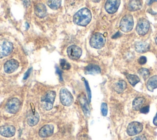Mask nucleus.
<instances>
[{"label": "nucleus", "instance_id": "obj_6", "mask_svg": "<svg viewBox=\"0 0 157 140\" xmlns=\"http://www.w3.org/2000/svg\"><path fill=\"white\" fill-rule=\"evenodd\" d=\"M13 49L12 42L7 40L0 41V58L10 55Z\"/></svg>", "mask_w": 157, "mask_h": 140}, {"label": "nucleus", "instance_id": "obj_2", "mask_svg": "<svg viewBox=\"0 0 157 140\" xmlns=\"http://www.w3.org/2000/svg\"><path fill=\"white\" fill-rule=\"evenodd\" d=\"M56 93L54 91H48L41 98V107L45 111H50L52 109Z\"/></svg>", "mask_w": 157, "mask_h": 140}, {"label": "nucleus", "instance_id": "obj_18", "mask_svg": "<svg viewBox=\"0 0 157 140\" xmlns=\"http://www.w3.org/2000/svg\"><path fill=\"white\" fill-rule=\"evenodd\" d=\"M150 49L149 44L145 41H139L136 43L135 49L139 53H144L147 52Z\"/></svg>", "mask_w": 157, "mask_h": 140}, {"label": "nucleus", "instance_id": "obj_7", "mask_svg": "<svg viewBox=\"0 0 157 140\" xmlns=\"http://www.w3.org/2000/svg\"><path fill=\"white\" fill-rule=\"evenodd\" d=\"M20 101L18 98H11L7 101L6 105V110L10 114H15L18 111L20 107Z\"/></svg>", "mask_w": 157, "mask_h": 140}, {"label": "nucleus", "instance_id": "obj_34", "mask_svg": "<svg viewBox=\"0 0 157 140\" xmlns=\"http://www.w3.org/2000/svg\"><path fill=\"white\" fill-rule=\"evenodd\" d=\"M23 2V4L25 6H28L29 5V3H30V1L29 0H22Z\"/></svg>", "mask_w": 157, "mask_h": 140}, {"label": "nucleus", "instance_id": "obj_31", "mask_svg": "<svg viewBox=\"0 0 157 140\" xmlns=\"http://www.w3.org/2000/svg\"><path fill=\"white\" fill-rule=\"evenodd\" d=\"M139 63L140 64H144L147 62V58L144 56H142L139 59Z\"/></svg>", "mask_w": 157, "mask_h": 140}, {"label": "nucleus", "instance_id": "obj_38", "mask_svg": "<svg viewBox=\"0 0 157 140\" xmlns=\"http://www.w3.org/2000/svg\"><path fill=\"white\" fill-rule=\"evenodd\" d=\"M56 72L59 75V77H60V79H61V72H60V70L58 69V68H56Z\"/></svg>", "mask_w": 157, "mask_h": 140}, {"label": "nucleus", "instance_id": "obj_30", "mask_svg": "<svg viewBox=\"0 0 157 140\" xmlns=\"http://www.w3.org/2000/svg\"><path fill=\"white\" fill-rule=\"evenodd\" d=\"M149 109H150V107L149 106H145L144 107H142L140 111V112L141 113H143V114H147L148 112H149Z\"/></svg>", "mask_w": 157, "mask_h": 140}, {"label": "nucleus", "instance_id": "obj_5", "mask_svg": "<svg viewBox=\"0 0 157 140\" xmlns=\"http://www.w3.org/2000/svg\"><path fill=\"white\" fill-rule=\"evenodd\" d=\"M59 98L61 103L65 106H70L74 101V98L72 94L66 88H62L60 90Z\"/></svg>", "mask_w": 157, "mask_h": 140}, {"label": "nucleus", "instance_id": "obj_17", "mask_svg": "<svg viewBox=\"0 0 157 140\" xmlns=\"http://www.w3.org/2000/svg\"><path fill=\"white\" fill-rule=\"evenodd\" d=\"M35 14L40 17L44 18L47 15V9L44 4L42 3H37L34 6Z\"/></svg>", "mask_w": 157, "mask_h": 140}, {"label": "nucleus", "instance_id": "obj_9", "mask_svg": "<svg viewBox=\"0 0 157 140\" xmlns=\"http://www.w3.org/2000/svg\"><path fill=\"white\" fill-rule=\"evenodd\" d=\"M143 129V125L137 122H131L127 127V133L129 136H134L140 133Z\"/></svg>", "mask_w": 157, "mask_h": 140}, {"label": "nucleus", "instance_id": "obj_21", "mask_svg": "<svg viewBox=\"0 0 157 140\" xmlns=\"http://www.w3.org/2000/svg\"><path fill=\"white\" fill-rule=\"evenodd\" d=\"M147 88L150 91H153L157 88V76H153L149 78L147 83Z\"/></svg>", "mask_w": 157, "mask_h": 140}, {"label": "nucleus", "instance_id": "obj_12", "mask_svg": "<svg viewBox=\"0 0 157 140\" xmlns=\"http://www.w3.org/2000/svg\"><path fill=\"white\" fill-rule=\"evenodd\" d=\"M18 62L14 59H11L6 61L4 65V69L6 73L10 74L13 72L18 68Z\"/></svg>", "mask_w": 157, "mask_h": 140}, {"label": "nucleus", "instance_id": "obj_16", "mask_svg": "<svg viewBox=\"0 0 157 140\" xmlns=\"http://www.w3.org/2000/svg\"><path fill=\"white\" fill-rule=\"evenodd\" d=\"M39 120V115L37 112H35L33 111V112H29L28 114L27 118H26V122L27 123L31 126H35Z\"/></svg>", "mask_w": 157, "mask_h": 140}, {"label": "nucleus", "instance_id": "obj_29", "mask_svg": "<svg viewBox=\"0 0 157 140\" xmlns=\"http://www.w3.org/2000/svg\"><path fill=\"white\" fill-rule=\"evenodd\" d=\"M85 83L86 89L87 93H88V101L90 102V101H91V91H90V87H89V85H88V82L85 80Z\"/></svg>", "mask_w": 157, "mask_h": 140}, {"label": "nucleus", "instance_id": "obj_3", "mask_svg": "<svg viewBox=\"0 0 157 140\" xmlns=\"http://www.w3.org/2000/svg\"><path fill=\"white\" fill-rule=\"evenodd\" d=\"M134 25L133 17L131 15L128 14L124 15L120 22V28L125 33L129 32L132 30Z\"/></svg>", "mask_w": 157, "mask_h": 140}, {"label": "nucleus", "instance_id": "obj_37", "mask_svg": "<svg viewBox=\"0 0 157 140\" xmlns=\"http://www.w3.org/2000/svg\"><path fill=\"white\" fill-rule=\"evenodd\" d=\"M154 2H157V0H148L147 3L148 5H150V4H151Z\"/></svg>", "mask_w": 157, "mask_h": 140}, {"label": "nucleus", "instance_id": "obj_24", "mask_svg": "<svg viewBox=\"0 0 157 140\" xmlns=\"http://www.w3.org/2000/svg\"><path fill=\"white\" fill-rule=\"evenodd\" d=\"M47 5L52 9L56 10L60 7L61 0H47Z\"/></svg>", "mask_w": 157, "mask_h": 140}, {"label": "nucleus", "instance_id": "obj_25", "mask_svg": "<svg viewBox=\"0 0 157 140\" xmlns=\"http://www.w3.org/2000/svg\"><path fill=\"white\" fill-rule=\"evenodd\" d=\"M126 76V78H127L128 82L132 86H135L140 81L139 77L136 75L127 74Z\"/></svg>", "mask_w": 157, "mask_h": 140}, {"label": "nucleus", "instance_id": "obj_15", "mask_svg": "<svg viewBox=\"0 0 157 140\" xmlns=\"http://www.w3.org/2000/svg\"><path fill=\"white\" fill-rule=\"evenodd\" d=\"M54 126L53 125L47 124L43 126L39 131V134L41 138H47L53 134Z\"/></svg>", "mask_w": 157, "mask_h": 140}, {"label": "nucleus", "instance_id": "obj_22", "mask_svg": "<svg viewBox=\"0 0 157 140\" xmlns=\"http://www.w3.org/2000/svg\"><path fill=\"white\" fill-rule=\"evenodd\" d=\"M126 87H127L126 82L124 80H120L114 85L113 89L116 92L120 93L126 88Z\"/></svg>", "mask_w": 157, "mask_h": 140}, {"label": "nucleus", "instance_id": "obj_28", "mask_svg": "<svg viewBox=\"0 0 157 140\" xmlns=\"http://www.w3.org/2000/svg\"><path fill=\"white\" fill-rule=\"evenodd\" d=\"M101 113L102 114L103 116H106L108 112V107H107V105L106 103H103L101 104Z\"/></svg>", "mask_w": 157, "mask_h": 140}, {"label": "nucleus", "instance_id": "obj_39", "mask_svg": "<svg viewBox=\"0 0 157 140\" xmlns=\"http://www.w3.org/2000/svg\"><path fill=\"white\" fill-rule=\"evenodd\" d=\"M155 42H156V44H157V37H156V39H155Z\"/></svg>", "mask_w": 157, "mask_h": 140}, {"label": "nucleus", "instance_id": "obj_20", "mask_svg": "<svg viewBox=\"0 0 157 140\" xmlns=\"http://www.w3.org/2000/svg\"><path fill=\"white\" fill-rule=\"evenodd\" d=\"M101 72V69L98 65L90 64L85 68V73L86 74H97Z\"/></svg>", "mask_w": 157, "mask_h": 140}, {"label": "nucleus", "instance_id": "obj_23", "mask_svg": "<svg viewBox=\"0 0 157 140\" xmlns=\"http://www.w3.org/2000/svg\"><path fill=\"white\" fill-rule=\"evenodd\" d=\"M144 98L142 97L136 98L132 102V107L136 111H139L142 107V105L144 103Z\"/></svg>", "mask_w": 157, "mask_h": 140}, {"label": "nucleus", "instance_id": "obj_10", "mask_svg": "<svg viewBox=\"0 0 157 140\" xmlns=\"http://www.w3.org/2000/svg\"><path fill=\"white\" fill-rule=\"evenodd\" d=\"M67 53L68 56L72 60L78 59L82 53V50L81 48L75 45H70L67 49Z\"/></svg>", "mask_w": 157, "mask_h": 140}, {"label": "nucleus", "instance_id": "obj_1", "mask_svg": "<svg viewBox=\"0 0 157 140\" xmlns=\"http://www.w3.org/2000/svg\"><path fill=\"white\" fill-rule=\"evenodd\" d=\"M91 20V13L87 8H82L77 11L73 17L75 24L80 26H86Z\"/></svg>", "mask_w": 157, "mask_h": 140}, {"label": "nucleus", "instance_id": "obj_27", "mask_svg": "<svg viewBox=\"0 0 157 140\" xmlns=\"http://www.w3.org/2000/svg\"><path fill=\"white\" fill-rule=\"evenodd\" d=\"M60 66H61V68L64 70L69 69L71 68L70 64L66 60H65L64 59H62L60 60Z\"/></svg>", "mask_w": 157, "mask_h": 140}, {"label": "nucleus", "instance_id": "obj_26", "mask_svg": "<svg viewBox=\"0 0 157 140\" xmlns=\"http://www.w3.org/2000/svg\"><path fill=\"white\" fill-rule=\"evenodd\" d=\"M138 72L144 78V80L147 79L149 77V75H150V72H149L148 69H147L146 68H144L139 69L138 71Z\"/></svg>", "mask_w": 157, "mask_h": 140}, {"label": "nucleus", "instance_id": "obj_13", "mask_svg": "<svg viewBox=\"0 0 157 140\" xmlns=\"http://www.w3.org/2000/svg\"><path fill=\"white\" fill-rule=\"evenodd\" d=\"M15 128L12 125H3L0 126V134L6 138H10L15 133Z\"/></svg>", "mask_w": 157, "mask_h": 140}, {"label": "nucleus", "instance_id": "obj_36", "mask_svg": "<svg viewBox=\"0 0 157 140\" xmlns=\"http://www.w3.org/2000/svg\"><path fill=\"white\" fill-rule=\"evenodd\" d=\"M120 32H117L113 36H112V38H113V39H115V38H117V37H120Z\"/></svg>", "mask_w": 157, "mask_h": 140}, {"label": "nucleus", "instance_id": "obj_14", "mask_svg": "<svg viewBox=\"0 0 157 140\" xmlns=\"http://www.w3.org/2000/svg\"><path fill=\"white\" fill-rule=\"evenodd\" d=\"M78 100L80 103V104L82 107V109L83 110V112L84 114L86 116L88 117L90 115V108H89V106H88V101L86 99V98L85 95L83 93L80 94L78 97Z\"/></svg>", "mask_w": 157, "mask_h": 140}, {"label": "nucleus", "instance_id": "obj_4", "mask_svg": "<svg viewBox=\"0 0 157 140\" xmlns=\"http://www.w3.org/2000/svg\"><path fill=\"white\" fill-rule=\"evenodd\" d=\"M105 42V39L104 36L99 33H95L92 35L90 40V45L97 49H101L103 47Z\"/></svg>", "mask_w": 157, "mask_h": 140}, {"label": "nucleus", "instance_id": "obj_8", "mask_svg": "<svg viewBox=\"0 0 157 140\" xmlns=\"http://www.w3.org/2000/svg\"><path fill=\"white\" fill-rule=\"evenodd\" d=\"M150 28V23L145 18H140L136 26V31L139 35H145Z\"/></svg>", "mask_w": 157, "mask_h": 140}, {"label": "nucleus", "instance_id": "obj_33", "mask_svg": "<svg viewBox=\"0 0 157 140\" xmlns=\"http://www.w3.org/2000/svg\"><path fill=\"white\" fill-rule=\"evenodd\" d=\"M132 140H147V138L144 136L140 135V136H137L135 137L134 138L132 139Z\"/></svg>", "mask_w": 157, "mask_h": 140}, {"label": "nucleus", "instance_id": "obj_19", "mask_svg": "<svg viewBox=\"0 0 157 140\" xmlns=\"http://www.w3.org/2000/svg\"><path fill=\"white\" fill-rule=\"evenodd\" d=\"M142 3L140 0H131L128 5V9L129 11H136L141 9Z\"/></svg>", "mask_w": 157, "mask_h": 140}, {"label": "nucleus", "instance_id": "obj_32", "mask_svg": "<svg viewBox=\"0 0 157 140\" xmlns=\"http://www.w3.org/2000/svg\"><path fill=\"white\" fill-rule=\"evenodd\" d=\"M31 71H32V68H29V69L25 72V75H24V77H23V79H24V80H26V79H27L28 78V77H29V75L31 74Z\"/></svg>", "mask_w": 157, "mask_h": 140}, {"label": "nucleus", "instance_id": "obj_11", "mask_svg": "<svg viewBox=\"0 0 157 140\" xmlns=\"http://www.w3.org/2000/svg\"><path fill=\"white\" fill-rule=\"evenodd\" d=\"M120 4V0H107L105 4V9L109 14L115 13Z\"/></svg>", "mask_w": 157, "mask_h": 140}, {"label": "nucleus", "instance_id": "obj_35", "mask_svg": "<svg viewBox=\"0 0 157 140\" xmlns=\"http://www.w3.org/2000/svg\"><path fill=\"white\" fill-rule=\"evenodd\" d=\"M153 124H154L155 125H156V126H157V113H156L155 117L154 119H153Z\"/></svg>", "mask_w": 157, "mask_h": 140}]
</instances>
